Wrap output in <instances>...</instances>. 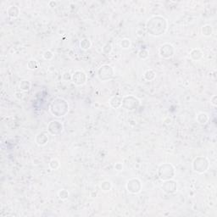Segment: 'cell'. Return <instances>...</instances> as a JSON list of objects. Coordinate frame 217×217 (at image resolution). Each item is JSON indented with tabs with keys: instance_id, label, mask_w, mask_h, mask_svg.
Returning a JSON list of instances; mask_svg holds the SVG:
<instances>
[{
	"instance_id": "1",
	"label": "cell",
	"mask_w": 217,
	"mask_h": 217,
	"mask_svg": "<svg viewBox=\"0 0 217 217\" xmlns=\"http://www.w3.org/2000/svg\"><path fill=\"white\" fill-rule=\"evenodd\" d=\"M109 71H112V69H111V67H108V70H107V71H104V67H101V69L99 70V77H100V79L104 80V76H109L110 77L113 76V72H111V73H109Z\"/></svg>"
}]
</instances>
